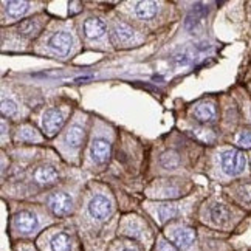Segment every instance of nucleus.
<instances>
[{"mask_svg":"<svg viewBox=\"0 0 251 251\" xmlns=\"http://www.w3.org/2000/svg\"><path fill=\"white\" fill-rule=\"evenodd\" d=\"M34 180L41 185H51L57 180V172L50 166H42L34 171Z\"/></svg>","mask_w":251,"mask_h":251,"instance_id":"14","label":"nucleus"},{"mask_svg":"<svg viewBox=\"0 0 251 251\" xmlns=\"http://www.w3.org/2000/svg\"><path fill=\"white\" fill-rule=\"evenodd\" d=\"M70 248V239L67 234L59 233L51 239V250L53 251H69Z\"/></svg>","mask_w":251,"mask_h":251,"instance_id":"20","label":"nucleus"},{"mask_svg":"<svg viewBox=\"0 0 251 251\" xmlns=\"http://www.w3.org/2000/svg\"><path fill=\"white\" fill-rule=\"evenodd\" d=\"M133 11L137 17L143 19V21H149L158 13V3L157 2H135L133 3Z\"/></svg>","mask_w":251,"mask_h":251,"instance_id":"12","label":"nucleus"},{"mask_svg":"<svg viewBox=\"0 0 251 251\" xmlns=\"http://www.w3.org/2000/svg\"><path fill=\"white\" fill-rule=\"evenodd\" d=\"M123 251H133V250H130V248H124Z\"/></svg>","mask_w":251,"mask_h":251,"instance_id":"28","label":"nucleus"},{"mask_svg":"<svg viewBox=\"0 0 251 251\" xmlns=\"http://www.w3.org/2000/svg\"><path fill=\"white\" fill-rule=\"evenodd\" d=\"M113 211V206H112V201L105 197V196H95L90 203H89V212L90 216L98 219V220H102V219H107Z\"/></svg>","mask_w":251,"mask_h":251,"instance_id":"2","label":"nucleus"},{"mask_svg":"<svg viewBox=\"0 0 251 251\" xmlns=\"http://www.w3.org/2000/svg\"><path fill=\"white\" fill-rule=\"evenodd\" d=\"M177 214V206L172 205V203H165V205H160L157 208V217L161 224H165V222L174 219Z\"/></svg>","mask_w":251,"mask_h":251,"instance_id":"18","label":"nucleus"},{"mask_svg":"<svg viewBox=\"0 0 251 251\" xmlns=\"http://www.w3.org/2000/svg\"><path fill=\"white\" fill-rule=\"evenodd\" d=\"M64 113L57 109H50L44 113L42 117V129L48 135V137H53V135L59 130L64 126Z\"/></svg>","mask_w":251,"mask_h":251,"instance_id":"3","label":"nucleus"},{"mask_svg":"<svg viewBox=\"0 0 251 251\" xmlns=\"http://www.w3.org/2000/svg\"><path fill=\"white\" fill-rule=\"evenodd\" d=\"M240 197L250 203V201H251V186L250 185H245V186L240 188Z\"/></svg>","mask_w":251,"mask_h":251,"instance_id":"25","label":"nucleus"},{"mask_svg":"<svg viewBox=\"0 0 251 251\" xmlns=\"http://www.w3.org/2000/svg\"><path fill=\"white\" fill-rule=\"evenodd\" d=\"M84 33L89 39H100L105 33V24L100 19H87L84 22Z\"/></svg>","mask_w":251,"mask_h":251,"instance_id":"11","label":"nucleus"},{"mask_svg":"<svg viewBox=\"0 0 251 251\" xmlns=\"http://www.w3.org/2000/svg\"><path fill=\"white\" fill-rule=\"evenodd\" d=\"M194 135L201 140V141H206V143H211V141H214V133H212V130H208V129H196L194 130Z\"/></svg>","mask_w":251,"mask_h":251,"instance_id":"23","label":"nucleus"},{"mask_svg":"<svg viewBox=\"0 0 251 251\" xmlns=\"http://www.w3.org/2000/svg\"><path fill=\"white\" fill-rule=\"evenodd\" d=\"M17 140L19 141H33V140H39V137L36 135V130L30 126H22L17 132Z\"/></svg>","mask_w":251,"mask_h":251,"instance_id":"21","label":"nucleus"},{"mask_svg":"<svg viewBox=\"0 0 251 251\" xmlns=\"http://www.w3.org/2000/svg\"><path fill=\"white\" fill-rule=\"evenodd\" d=\"M194 239H196V233H194V229H191V228L178 226V228H176L172 231V240L180 248L191 247V244L194 242Z\"/></svg>","mask_w":251,"mask_h":251,"instance_id":"10","label":"nucleus"},{"mask_svg":"<svg viewBox=\"0 0 251 251\" xmlns=\"http://www.w3.org/2000/svg\"><path fill=\"white\" fill-rule=\"evenodd\" d=\"M82 140H84V130L78 124L72 126V127L69 129V132L65 133V143L69 144V146H72V148L81 146Z\"/></svg>","mask_w":251,"mask_h":251,"instance_id":"15","label":"nucleus"},{"mask_svg":"<svg viewBox=\"0 0 251 251\" xmlns=\"http://www.w3.org/2000/svg\"><path fill=\"white\" fill-rule=\"evenodd\" d=\"M194 117L201 123H211L216 120V107L212 102H201L194 109Z\"/></svg>","mask_w":251,"mask_h":251,"instance_id":"13","label":"nucleus"},{"mask_svg":"<svg viewBox=\"0 0 251 251\" xmlns=\"http://www.w3.org/2000/svg\"><path fill=\"white\" fill-rule=\"evenodd\" d=\"M237 144H239V146L240 148H251V132L250 130H245V132H242V133H240L239 135V137H237Z\"/></svg>","mask_w":251,"mask_h":251,"instance_id":"24","label":"nucleus"},{"mask_svg":"<svg viewBox=\"0 0 251 251\" xmlns=\"http://www.w3.org/2000/svg\"><path fill=\"white\" fill-rule=\"evenodd\" d=\"M5 11L11 17H21L28 11V2H5Z\"/></svg>","mask_w":251,"mask_h":251,"instance_id":"16","label":"nucleus"},{"mask_svg":"<svg viewBox=\"0 0 251 251\" xmlns=\"http://www.w3.org/2000/svg\"><path fill=\"white\" fill-rule=\"evenodd\" d=\"M160 163H161V166L166 168V169H176L180 165V157L176 152L169 151V152H165L160 157Z\"/></svg>","mask_w":251,"mask_h":251,"instance_id":"19","label":"nucleus"},{"mask_svg":"<svg viewBox=\"0 0 251 251\" xmlns=\"http://www.w3.org/2000/svg\"><path fill=\"white\" fill-rule=\"evenodd\" d=\"M158 251H176V248H174L171 244L165 242V240H161V242H160V247H158Z\"/></svg>","mask_w":251,"mask_h":251,"instance_id":"26","label":"nucleus"},{"mask_svg":"<svg viewBox=\"0 0 251 251\" xmlns=\"http://www.w3.org/2000/svg\"><path fill=\"white\" fill-rule=\"evenodd\" d=\"M90 155L92 160L98 165H104L105 161L109 160L110 157V144L109 141H105L102 138H98L92 143V148H90Z\"/></svg>","mask_w":251,"mask_h":251,"instance_id":"8","label":"nucleus"},{"mask_svg":"<svg viewBox=\"0 0 251 251\" xmlns=\"http://www.w3.org/2000/svg\"><path fill=\"white\" fill-rule=\"evenodd\" d=\"M42 28V22L39 19H26V21H22L16 26V33L22 37H26V39H31V37L37 36Z\"/></svg>","mask_w":251,"mask_h":251,"instance_id":"9","label":"nucleus"},{"mask_svg":"<svg viewBox=\"0 0 251 251\" xmlns=\"http://www.w3.org/2000/svg\"><path fill=\"white\" fill-rule=\"evenodd\" d=\"M5 133H6V124L5 121H2V137H5Z\"/></svg>","mask_w":251,"mask_h":251,"instance_id":"27","label":"nucleus"},{"mask_svg":"<svg viewBox=\"0 0 251 251\" xmlns=\"http://www.w3.org/2000/svg\"><path fill=\"white\" fill-rule=\"evenodd\" d=\"M17 112V105L14 101L11 100H2V113L5 115V117H11V115H14Z\"/></svg>","mask_w":251,"mask_h":251,"instance_id":"22","label":"nucleus"},{"mask_svg":"<svg viewBox=\"0 0 251 251\" xmlns=\"http://www.w3.org/2000/svg\"><path fill=\"white\" fill-rule=\"evenodd\" d=\"M72 44H73V37L67 31H57L50 37V41H48V45H50L51 50H54L56 53H59L62 56L70 53Z\"/></svg>","mask_w":251,"mask_h":251,"instance_id":"5","label":"nucleus"},{"mask_svg":"<svg viewBox=\"0 0 251 251\" xmlns=\"http://www.w3.org/2000/svg\"><path fill=\"white\" fill-rule=\"evenodd\" d=\"M39 225V222H37V217L33 214L30 211H21L17 212L16 217H14V226L17 231H21V233H31L34 231Z\"/></svg>","mask_w":251,"mask_h":251,"instance_id":"7","label":"nucleus"},{"mask_svg":"<svg viewBox=\"0 0 251 251\" xmlns=\"http://www.w3.org/2000/svg\"><path fill=\"white\" fill-rule=\"evenodd\" d=\"M135 39V31L132 28L124 24V22H117L112 26V41L117 45H127L133 42Z\"/></svg>","mask_w":251,"mask_h":251,"instance_id":"6","label":"nucleus"},{"mask_svg":"<svg viewBox=\"0 0 251 251\" xmlns=\"http://www.w3.org/2000/svg\"><path fill=\"white\" fill-rule=\"evenodd\" d=\"M245 165H247V160H245V155L240 151H236V149H229V151H225L222 152L220 155V166L224 169V172L226 176H239V174H242L244 169H245Z\"/></svg>","mask_w":251,"mask_h":251,"instance_id":"1","label":"nucleus"},{"mask_svg":"<svg viewBox=\"0 0 251 251\" xmlns=\"http://www.w3.org/2000/svg\"><path fill=\"white\" fill-rule=\"evenodd\" d=\"M48 205L56 216H65L73 208V199L65 192H56L48 200Z\"/></svg>","mask_w":251,"mask_h":251,"instance_id":"4","label":"nucleus"},{"mask_svg":"<svg viewBox=\"0 0 251 251\" xmlns=\"http://www.w3.org/2000/svg\"><path fill=\"white\" fill-rule=\"evenodd\" d=\"M209 217L214 224H225L229 219V211L224 205H214L209 209Z\"/></svg>","mask_w":251,"mask_h":251,"instance_id":"17","label":"nucleus"}]
</instances>
